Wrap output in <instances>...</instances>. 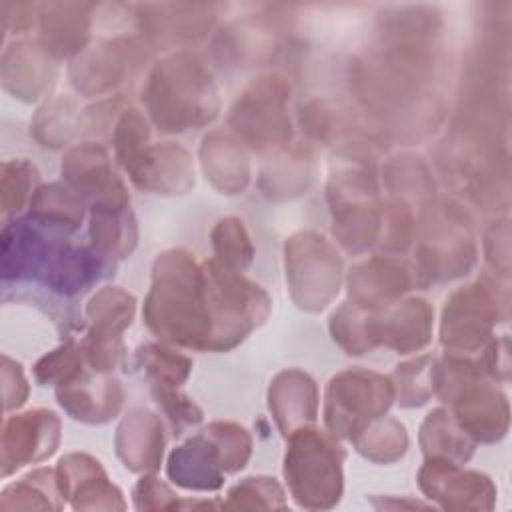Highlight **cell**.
Here are the masks:
<instances>
[{"mask_svg":"<svg viewBox=\"0 0 512 512\" xmlns=\"http://www.w3.org/2000/svg\"><path fill=\"white\" fill-rule=\"evenodd\" d=\"M144 320L158 338L210 350L212 318L204 266H196L188 252L170 250L158 256Z\"/></svg>","mask_w":512,"mask_h":512,"instance_id":"cell-1","label":"cell"},{"mask_svg":"<svg viewBox=\"0 0 512 512\" xmlns=\"http://www.w3.org/2000/svg\"><path fill=\"white\" fill-rule=\"evenodd\" d=\"M148 110L162 130H188L216 116L218 102L202 62L182 52L160 62L144 92Z\"/></svg>","mask_w":512,"mask_h":512,"instance_id":"cell-2","label":"cell"},{"mask_svg":"<svg viewBox=\"0 0 512 512\" xmlns=\"http://www.w3.org/2000/svg\"><path fill=\"white\" fill-rule=\"evenodd\" d=\"M344 450L314 428L290 432L284 474L292 496L306 508H328L342 494Z\"/></svg>","mask_w":512,"mask_h":512,"instance_id":"cell-3","label":"cell"},{"mask_svg":"<svg viewBox=\"0 0 512 512\" xmlns=\"http://www.w3.org/2000/svg\"><path fill=\"white\" fill-rule=\"evenodd\" d=\"M394 398V384L376 372L348 370L334 376L326 392V426L350 440L380 418Z\"/></svg>","mask_w":512,"mask_h":512,"instance_id":"cell-4","label":"cell"},{"mask_svg":"<svg viewBox=\"0 0 512 512\" xmlns=\"http://www.w3.org/2000/svg\"><path fill=\"white\" fill-rule=\"evenodd\" d=\"M342 260L314 232L294 234L286 242V276L300 308L322 310L338 292Z\"/></svg>","mask_w":512,"mask_h":512,"instance_id":"cell-5","label":"cell"},{"mask_svg":"<svg viewBox=\"0 0 512 512\" xmlns=\"http://www.w3.org/2000/svg\"><path fill=\"white\" fill-rule=\"evenodd\" d=\"M286 84L280 78L268 76L254 82L240 102L258 110V116L252 114H230V122L238 134H242L252 148L264 150L272 146H282L290 140V120L286 118Z\"/></svg>","mask_w":512,"mask_h":512,"instance_id":"cell-6","label":"cell"},{"mask_svg":"<svg viewBox=\"0 0 512 512\" xmlns=\"http://www.w3.org/2000/svg\"><path fill=\"white\" fill-rule=\"evenodd\" d=\"M496 300L480 282L462 286L446 300L442 316V344L454 352L480 348L496 322Z\"/></svg>","mask_w":512,"mask_h":512,"instance_id":"cell-7","label":"cell"},{"mask_svg":"<svg viewBox=\"0 0 512 512\" xmlns=\"http://www.w3.org/2000/svg\"><path fill=\"white\" fill-rule=\"evenodd\" d=\"M60 440V422L50 410H30L6 418L2 432V474L54 454Z\"/></svg>","mask_w":512,"mask_h":512,"instance_id":"cell-8","label":"cell"},{"mask_svg":"<svg viewBox=\"0 0 512 512\" xmlns=\"http://www.w3.org/2000/svg\"><path fill=\"white\" fill-rule=\"evenodd\" d=\"M62 174L78 190V194L96 200L92 208L128 206L130 198L124 184L108 166V156L102 146L84 142L68 152L62 162Z\"/></svg>","mask_w":512,"mask_h":512,"instance_id":"cell-9","label":"cell"},{"mask_svg":"<svg viewBox=\"0 0 512 512\" xmlns=\"http://www.w3.org/2000/svg\"><path fill=\"white\" fill-rule=\"evenodd\" d=\"M420 488L436 500H442L446 508H490L494 498V486L490 478L480 472L460 470L454 462L428 458L422 466Z\"/></svg>","mask_w":512,"mask_h":512,"instance_id":"cell-10","label":"cell"},{"mask_svg":"<svg viewBox=\"0 0 512 512\" xmlns=\"http://www.w3.org/2000/svg\"><path fill=\"white\" fill-rule=\"evenodd\" d=\"M62 498L74 508H124L120 490L108 482L98 460L88 454H68L56 468Z\"/></svg>","mask_w":512,"mask_h":512,"instance_id":"cell-11","label":"cell"},{"mask_svg":"<svg viewBox=\"0 0 512 512\" xmlns=\"http://www.w3.org/2000/svg\"><path fill=\"white\" fill-rule=\"evenodd\" d=\"M432 310L426 300L410 298L380 318L368 316V338L372 348L386 344L398 352L422 348L430 340Z\"/></svg>","mask_w":512,"mask_h":512,"instance_id":"cell-12","label":"cell"},{"mask_svg":"<svg viewBox=\"0 0 512 512\" xmlns=\"http://www.w3.org/2000/svg\"><path fill=\"white\" fill-rule=\"evenodd\" d=\"M128 172L136 186L156 194H178L194 186L190 154L170 142L146 148Z\"/></svg>","mask_w":512,"mask_h":512,"instance_id":"cell-13","label":"cell"},{"mask_svg":"<svg viewBox=\"0 0 512 512\" xmlns=\"http://www.w3.org/2000/svg\"><path fill=\"white\" fill-rule=\"evenodd\" d=\"M268 404L282 434L288 436L296 428L314 422L318 408L316 382L300 370L282 372L270 384Z\"/></svg>","mask_w":512,"mask_h":512,"instance_id":"cell-14","label":"cell"},{"mask_svg":"<svg viewBox=\"0 0 512 512\" xmlns=\"http://www.w3.org/2000/svg\"><path fill=\"white\" fill-rule=\"evenodd\" d=\"M222 470L220 450L208 432L178 446L168 460V476L172 482L194 490L220 488Z\"/></svg>","mask_w":512,"mask_h":512,"instance_id":"cell-15","label":"cell"},{"mask_svg":"<svg viewBox=\"0 0 512 512\" xmlns=\"http://www.w3.org/2000/svg\"><path fill=\"white\" fill-rule=\"evenodd\" d=\"M350 298L360 308L388 306L390 300L410 290V274L404 264L390 258H372L350 272Z\"/></svg>","mask_w":512,"mask_h":512,"instance_id":"cell-16","label":"cell"},{"mask_svg":"<svg viewBox=\"0 0 512 512\" xmlns=\"http://www.w3.org/2000/svg\"><path fill=\"white\" fill-rule=\"evenodd\" d=\"M162 448V424L156 414L134 410L118 426L116 452L126 468L134 472L156 470L162 460Z\"/></svg>","mask_w":512,"mask_h":512,"instance_id":"cell-17","label":"cell"},{"mask_svg":"<svg viewBox=\"0 0 512 512\" xmlns=\"http://www.w3.org/2000/svg\"><path fill=\"white\" fill-rule=\"evenodd\" d=\"M88 10L84 4H50L40 14L44 50L66 56L82 50L88 38Z\"/></svg>","mask_w":512,"mask_h":512,"instance_id":"cell-18","label":"cell"},{"mask_svg":"<svg viewBox=\"0 0 512 512\" xmlns=\"http://www.w3.org/2000/svg\"><path fill=\"white\" fill-rule=\"evenodd\" d=\"M202 164L204 172L208 174L222 192L236 194L248 182V162L242 148L236 146L226 136L210 134L204 138L202 144Z\"/></svg>","mask_w":512,"mask_h":512,"instance_id":"cell-19","label":"cell"},{"mask_svg":"<svg viewBox=\"0 0 512 512\" xmlns=\"http://www.w3.org/2000/svg\"><path fill=\"white\" fill-rule=\"evenodd\" d=\"M86 384L88 380L84 384L72 382L68 386L58 388L56 396L60 406L72 418L84 422H104L112 418L122 406V388L118 380L108 378L98 394H94V390Z\"/></svg>","mask_w":512,"mask_h":512,"instance_id":"cell-20","label":"cell"},{"mask_svg":"<svg viewBox=\"0 0 512 512\" xmlns=\"http://www.w3.org/2000/svg\"><path fill=\"white\" fill-rule=\"evenodd\" d=\"M130 44V40H128ZM126 44V46H128ZM126 46L122 40H108L100 44L92 54L78 60L72 66V82L82 92H102L110 86L122 82L124 62H126Z\"/></svg>","mask_w":512,"mask_h":512,"instance_id":"cell-21","label":"cell"},{"mask_svg":"<svg viewBox=\"0 0 512 512\" xmlns=\"http://www.w3.org/2000/svg\"><path fill=\"white\" fill-rule=\"evenodd\" d=\"M420 442L428 458L454 462L468 460L472 454V442H468L464 430L448 418V410L444 408H438L426 416L420 428Z\"/></svg>","mask_w":512,"mask_h":512,"instance_id":"cell-22","label":"cell"},{"mask_svg":"<svg viewBox=\"0 0 512 512\" xmlns=\"http://www.w3.org/2000/svg\"><path fill=\"white\" fill-rule=\"evenodd\" d=\"M128 206H106V208H92L90 220V236L94 246L102 254H126L132 250L136 242L134 220Z\"/></svg>","mask_w":512,"mask_h":512,"instance_id":"cell-23","label":"cell"},{"mask_svg":"<svg viewBox=\"0 0 512 512\" xmlns=\"http://www.w3.org/2000/svg\"><path fill=\"white\" fill-rule=\"evenodd\" d=\"M356 448L370 460L376 462H390L400 458L406 452L408 436L406 428L398 420H372L366 424L354 438Z\"/></svg>","mask_w":512,"mask_h":512,"instance_id":"cell-24","label":"cell"},{"mask_svg":"<svg viewBox=\"0 0 512 512\" xmlns=\"http://www.w3.org/2000/svg\"><path fill=\"white\" fill-rule=\"evenodd\" d=\"M30 212L36 220L72 230L82 222V202L62 184L40 186L30 200Z\"/></svg>","mask_w":512,"mask_h":512,"instance_id":"cell-25","label":"cell"},{"mask_svg":"<svg viewBox=\"0 0 512 512\" xmlns=\"http://www.w3.org/2000/svg\"><path fill=\"white\" fill-rule=\"evenodd\" d=\"M216 262L228 270H242L252 262L254 248L250 236L238 218H224L212 230Z\"/></svg>","mask_w":512,"mask_h":512,"instance_id":"cell-26","label":"cell"},{"mask_svg":"<svg viewBox=\"0 0 512 512\" xmlns=\"http://www.w3.org/2000/svg\"><path fill=\"white\" fill-rule=\"evenodd\" d=\"M138 358L156 386H178L186 380L192 366L186 356L176 354L174 350L160 344L142 346L138 350Z\"/></svg>","mask_w":512,"mask_h":512,"instance_id":"cell-27","label":"cell"},{"mask_svg":"<svg viewBox=\"0 0 512 512\" xmlns=\"http://www.w3.org/2000/svg\"><path fill=\"white\" fill-rule=\"evenodd\" d=\"M84 350L82 344L76 346L74 342H68L60 346L58 350L46 354L34 368L38 382L42 384H58L68 386L82 376V364H84Z\"/></svg>","mask_w":512,"mask_h":512,"instance_id":"cell-28","label":"cell"},{"mask_svg":"<svg viewBox=\"0 0 512 512\" xmlns=\"http://www.w3.org/2000/svg\"><path fill=\"white\" fill-rule=\"evenodd\" d=\"M432 368L434 360L430 356L410 360L396 368L398 396L404 406L424 404L426 398L436 390V378Z\"/></svg>","mask_w":512,"mask_h":512,"instance_id":"cell-29","label":"cell"},{"mask_svg":"<svg viewBox=\"0 0 512 512\" xmlns=\"http://www.w3.org/2000/svg\"><path fill=\"white\" fill-rule=\"evenodd\" d=\"M206 432L212 436L220 450V460L224 472L240 470L250 456V436L248 432L232 422H212Z\"/></svg>","mask_w":512,"mask_h":512,"instance_id":"cell-30","label":"cell"},{"mask_svg":"<svg viewBox=\"0 0 512 512\" xmlns=\"http://www.w3.org/2000/svg\"><path fill=\"white\" fill-rule=\"evenodd\" d=\"M230 502L226 506L234 508H286L284 492L274 478L252 476L244 478L228 492Z\"/></svg>","mask_w":512,"mask_h":512,"instance_id":"cell-31","label":"cell"},{"mask_svg":"<svg viewBox=\"0 0 512 512\" xmlns=\"http://www.w3.org/2000/svg\"><path fill=\"white\" fill-rule=\"evenodd\" d=\"M148 134H150L148 124L142 118V114H138V110H126L118 120L114 146H116V158L126 170H130L132 164L146 150L144 144L148 140Z\"/></svg>","mask_w":512,"mask_h":512,"instance_id":"cell-32","label":"cell"},{"mask_svg":"<svg viewBox=\"0 0 512 512\" xmlns=\"http://www.w3.org/2000/svg\"><path fill=\"white\" fill-rule=\"evenodd\" d=\"M2 186H4V212H14L22 206L28 190H30V182L38 176L36 168L30 166L24 160H12V162H4L2 166Z\"/></svg>","mask_w":512,"mask_h":512,"instance_id":"cell-33","label":"cell"},{"mask_svg":"<svg viewBox=\"0 0 512 512\" xmlns=\"http://www.w3.org/2000/svg\"><path fill=\"white\" fill-rule=\"evenodd\" d=\"M156 402L162 404L166 416L174 426V434H180L186 426H194L202 420V410L188 398L178 394L170 386H160L154 390Z\"/></svg>","mask_w":512,"mask_h":512,"instance_id":"cell-34","label":"cell"}]
</instances>
